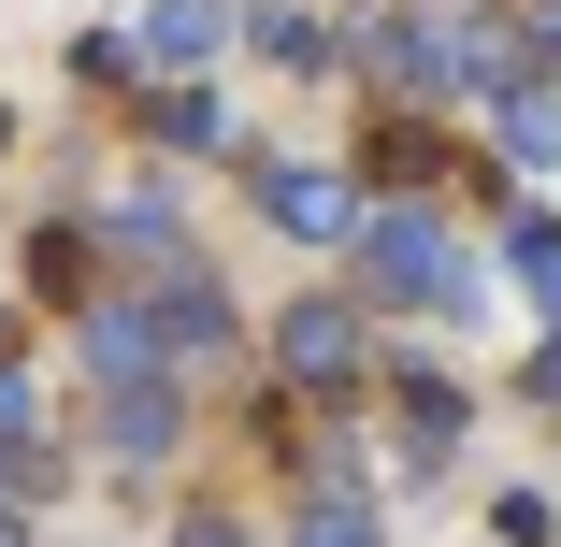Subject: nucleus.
Returning a JSON list of instances; mask_svg holds the SVG:
<instances>
[{
    "instance_id": "nucleus-5",
    "label": "nucleus",
    "mask_w": 561,
    "mask_h": 547,
    "mask_svg": "<svg viewBox=\"0 0 561 547\" xmlns=\"http://www.w3.org/2000/svg\"><path fill=\"white\" fill-rule=\"evenodd\" d=\"M216 30H231V15H216V0H159V15H145V58L202 72V58H216Z\"/></svg>"
},
{
    "instance_id": "nucleus-7",
    "label": "nucleus",
    "mask_w": 561,
    "mask_h": 547,
    "mask_svg": "<svg viewBox=\"0 0 561 547\" xmlns=\"http://www.w3.org/2000/svg\"><path fill=\"white\" fill-rule=\"evenodd\" d=\"M504 274L533 288V317H561V231H547V216H518V231H504Z\"/></svg>"
},
{
    "instance_id": "nucleus-16",
    "label": "nucleus",
    "mask_w": 561,
    "mask_h": 547,
    "mask_svg": "<svg viewBox=\"0 0 561 547\" xmlns=\"http://www.w3.org/2000/svg\"><path fill=\"white\" fill-rule=\"evenodd\" d=\"M0 432H15V447L44 432V403H30V375H0Z\"/></svg>"
},
{
    "instance_id": "nucleus-4",
    "label": "nucleus",
    "mask_w": 561,
    "mask_h": 547,
    "mask_svg": "<svg viewBox=\"0 0 561 547\" xmlns=\"http://www.w3.org/2000/svg\"><path fill=\"white\" fill-rule=\"evenodd\" d=\"M288 375L346 389V375H360V317H346V303H302V317H288Z\"/></svg>"
},
{
    "instance_id": "nucleus-13",
    "label": "nucleus",
    "mask_w": 561,
    "mask_h": 547,
    "mask_svg": "<svg viewBox=\"0 0 561 547\" xmlns=\"http://www.w3.org/2000/svg\"><path fill=\"white\" fill-rule=\"evenodd\" d=\"M504 145H518V159H561V116H547V101H533V87L504 101Z\"/></svg>"
},
{
    "instance_id": "nucleus-20",
    "label": "nucleus",
    "mask_w": 561,
    "mask_h": 547,
    "mask_svg": "<svg viewBox=\"0 0 561 547\" xmlns=\"http://www.w3.org/2000/svg\"><path fill=\"white\" fill-rule=\"evenodd\" d=\"M0 547H30V533H15V504H0Z\"/></svg>"
},
{
    "instance_id": "nucleus-1",
    "label": "nucleus",
    "mask_w": 561,
    "mask_h": 547,
    "mask_svg": "<svg viewBox=\"0 0 561 547\" xmlns=\"http://www.w3.org/2000/svg\"><path fill=\"white\" fill-rule=\"evenodd\" d=\"M375 288H403V303H476L461 246H446L432 216H375Z\"/></svg>"
},
{
    "instance_id": "nucleus-3",
    "label": "nucleus",
    "mask_w": 561,
    "mask_h": 547,
    "mask_svg": "<svg viewBox=\"0 0 561 547\" xmlns=\"http://www.w3.org/2000/svg\"><path fill=\"white\" fill-rule=\"evenodd\" d=\"M375 72L417 87V101H432V87H461V30H446V15H389V30H375Z\"/></svg>"
},
{
    "instance_id": "nucleus-12",
    "label": "nucleus",
    "mask_w": 561,
    "mask_h": 547,
    "mask_svg": "<svg viewBox=\"0 0 561 547\" xmlns=\"http://www.w3.org/2000/svg\"><path fill=\"white\" fill-rule=\"evenodd\" d=\"M216 130H231V116H216L202 87H173V101H159V145H216Z\"/></svg>"
},
{
    "instance_id": "nucleus-14",
    "label": "nucleus",
    "mask_w": 561,
    "mask_h": 547,
    "mask_svg": "<svg viewBox=\"0 0 561 547\" xmlns=\"http://www.w3.org/2000/svg\"><path fill=\"white\" fill-rule=\"evenodd\" d=\"M30 274H44L58 303H87V246H72V231H44V246H30Z\"/></svg>"
},
{
    "instance_id": "nucleus-6",
    "label": "nucleus",
    "mask_w": 561,
    "mask_h": 547,
    "mask_svg": "<svg viewBox=\"0 0 561 547\" xmlns=\"http://www.w3.org/2000/svg\"><path fill=\"white\" fill-rule=\"evenodd\" d=\"M403 447H417V461L461 447V389H446V375H403Z\"/></svg>"
},
{
    "instance_id": "nucleus-9",
    "label": "nucleus",
    "mask_w": 561,
    "mask_h": 547,
    "mask_svg": "<svg viewBox=\"0 0 561 547\" xmlns=\"http://www.w3.org/2000/svg\"><path fill=\"white\" fill-rule=\"evenodd\" d=\"M87 361L116 375V389H145V361H159V346H145V317H87Z\"/></svg>"
},
{
    "instance_id": "nucleus-19",
    "label": "nucleus",
    "mask_w": 561,
    "mask_h": 547,
    "mask_svg": "<svg viewBox=\"0 0 561 547\" xmlns=\"http://www.w3.org/2000/svg\"><path fill=\"white\" fill-rule=\"evenodd\" d=\"M187 547H245V533H231V518H187Z\"/></svg>"
},
{
    "instance_id": "nucleus-17",
    "label": "nucleus",
    "mask_w": 561,
    "mask_h": 547,
    "mask_svg": "<svg viewBox=\"0 0 561 547\" xmlns=\"http://www.w3.org/2000/svg\"><path fill=\"white\" fill-rule=\"evenodd\" d=\"M533 403H561V332H547V346H533Z\"/></svg>"
},
{
    "instance_id": "nucleus-2",
    "label": "nucleus",
    "mask_w": 561,
    "mask_h": 547,
    "mask_svg": "<svg viewBox=\"0 0 561 547\" xmlns=\"http://www.w3.org/2000/svg\"><path fill=\"white\" fill-rule=\"evenodd\" d=\"M260 216H274V231H302V246H331V231H360V202H346V173H302V159H274V173H260Z\"/></svg>"
},
{
    "instance_id": "nucleus-8",
    "label": "nucleus",
    "mask_w": 561,
    "mask_h": 547,
    "mask_svg": "<svg viewBox=\"0 0 561 547\" xmlns=\"http://www.w3.org/2000/svg\"><path fill=\"white\" fill-rule=\"evenodd\" d=\"M159 332H173V346H231V303H216L202 274H173V288H159Z\"/></svg>"
},
{
    "instance_id": "nucleus-11",
    "label": "nucleus",
    "mask_w": 561,
    "mask_h": 547,
    "mask_svg": "<svg viewBox=\"0 0 561 547\" xmlns=\"http://www.w3.org/2000/svg\"><path fill=\"white\" fill-rule=\"evenodd\" d=\"M260 44H274L288 72H331V30H317V15H260Z\"/></svg>"
},
{
    "instance_id": "nucleus-18",
    "label": "nucleus",
    "mask_w": 561,
    "mask_h": 547,
    "mask_svg": "<svg viewBox=\"0 0 561 547\" xmlns=\"http://www.w3.org/2000/svg\"><path fill=\"white\" fill-rule=\"evenodd\" d=\"M533 58H547V72H561V0H547V15H533Z\"/></svg>"
},
{
    "instance_id": "nucleus-15",
    "label": "nucleus",
    "mask_w": 561,
    "mask_h": 547,
    "mask_svg": "<svg viewBox=\"0 0 561 547\" xmlns=\"http://www.w3.org/2000/svg\"><path fill=\"white\" fill-rule=\"evenodd\" d=\"M302 547H375V518H360V504H317V518H302Z\"/></svg>"
},
{
    "instance_id": "nucleus-10",
    "label": "nucleus",
    "mask_w": 561,
    "mask_h": 547,
    "mask_svg": "<svg viewBox=\"0 0 561 547\" xmlns=\"http://www.w3.org/2000/svg\"><path fill=\"white\" fill-rule=\"evenodd\" d=\"M116 447H130V461L173 447V403H159V389H116Z\"/></svg>"
}]
</instances>
